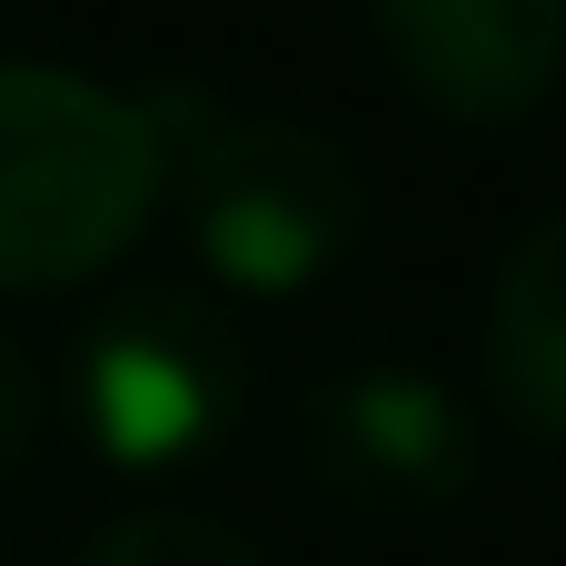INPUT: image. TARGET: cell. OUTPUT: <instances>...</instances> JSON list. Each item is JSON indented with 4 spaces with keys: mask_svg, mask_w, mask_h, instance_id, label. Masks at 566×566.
I'll return each mask as SVG.
<instances>
[{
    "mask_svg": "<svg viewBox=\"0 0 566 566\" xmlns=\"http://www.w3.org/2000/svg\"><path fill=\"white\" fill-rule=\"evenodd\" d=\"M149 119L169 149V199L189 219V249L219 289L298 298L328 269H348V249L368 239V179L328 129L199 80L149 90Z\"/></svg>",
    "mask_w": 566,
    "mask_h": 566,
    "instance_id": "6da1fadb",
    "label": "cell"
},
{
    "mask_svg": "<svg viewBox=\"0 0 566 566\" xmlns=\"http://www.w3.org/2000/svg\"><path fill=\"white\" fill-rule=\"evenodd\" d=\"M169 199L149 90L60 60H0V298H50L119 269Z\"/></svg>",
    "mask_w": 566,
    "mask_h": 566,
    "instance_id": "7a4b0ae2",
    "label": "cell"
},
{
    "mask_svg": "<svg viewBox=\"0 0 566 566\" xmlns=\"http://www.w3.org/2000/svg\"><path fill=\"white\" fill-rule=\"evenodd\" d=\"M70 418L119 478L199 468L249 408V348L209 289L139 279L109 289L70 338Z\"/></svg>",
    "mask_w": 566,
    "mask_h": 566,
    "instance_id": "3957f363",
    "label": "cell"
},
{
    "mask_svg": "<svg viewBox=\"0 0 566 566\" xmlns=\"http://www.w3.org/2000/svg\"><path fill=\"white\" fill-rule=\"evenodd\" d=\"M298 478L348 517H438L478 488V418L428 368H348L298 408Z\"/></svg>",
    "mask_w": 566,
    "mask_h": 566,
    "instance_id": "277c9868",
    "label": "cell"
},
{
    "mask_svg": "<svg viewBox=\"0 0 566 566\" xmlns=\"http://www.w3.org/2000/svg\"><path fill=\"white\" fill-rule=\"evenodd\" d=\"M398 90L458 129H507L566 80V0H368Z\"/></svg>",
    "mask_w": 566,
    "mask_h": 566,
    "instance_id": "5b68a950",
    "label": "cell"
},
{
    "mask_svg": "<svg viewBox=\"0 0 566 566\" xmlns=\"http://www.w3.org/2000/svg\"><path fill=\"white\" fill-rule=\"evenodd\" d=\"M478 358H488V398L517 438L566 448V209L527 219L488 279V328H478Z\"/></svg>",
    "mask_w": 566,
    "mask_h": 566,
    "instance_id": "8992f818",
    "label": "cell"
},
{
    "mask_svg": "<svg viewBox=\"0 0 566 566\" xmlns=\"http://www.w3.org/2000/svg\"><path fill=\"white\" fill-rule=\"evenodd\" d=\"M70 566H269V557L209 507H129L99 537H80Z\"/></svg>",
    "mask_w": 566,
    "mask_h": 566,
    "instance_id": "52a82bcc",
    "label": "cell"
},
{
    "mask_svg": "<svg viewBox=\"0 0 566 566\" xmlns=\"http://www.w3.org/2000/svg\"><path fill=\"white\" fill-rule=\"evenodd\" d=\"M40 418H50V388H40V358L0 328V468H20L40 448Z\"/></svg>",
    "mask_w": 566,
    "mask_h": 566,
    "instance_id": "ba28073f",
    "label": "cell"
}]
</instances>
